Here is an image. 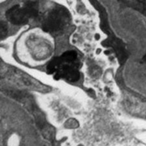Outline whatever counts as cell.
<instances>
[{
  "label": "cell",
  "mask_w": 146,
  "mask_h": 146,
  "mask_svg": "<svg viewBox=\"0 0 146 146\" xmlns=\"http://www.w3.org/2000/svg\"><path fill=\"white\" fill-rule=\"evenodd\" d=\"M80 146H81V145H80Z\"/></svg>",
  "instance_id": "obj_6"
},
{
  "label": "cell",
  "mask_w": 146,
  "mask_h": 146,
  "mask_svg": "<svg viewBox=\"0 0 146 146\" xmlns=\"http://www.w3.org/2000/svg\"><path fill=\"white\" fill-rule=\"evenodd\" d=\"M79 69L80 61L78 53L74 51H67L48 63L47 72L48 74H53L57 80L64 79L74 82L80 78Z\"/></svg>",
  "instance_id": "obj_1"
},
{
  "label": "cell",
  "mask_w": 146,
  "mask_h": 146,
  "mask_svg": "<svg viewBox=\"0 0 146 146\" xmlns=\"http://www.w3.org/2000/svg\"><path fill=\"white\" fill-rule=\"evenodd\" d=\"M7 28L6 24L3 23L2 25H1V36H2V39L7 36Z\"/></svg>",
  "instance_id": "obj_5"
},
{
  "label": "cell",
  "mask_w": 146,
  "mask_h": 146,
  "mask_svg": "<svg viewBox=\"0 0 146 146\" xmlns=\"http://www.w3.org/2000/svg\"><path fill=\"white\" fill-rule=\"evenodd\" d=\"M70 20V15L66 10L63 8L53 9L43 19V30L50 34L57 35L68 26Z\"/></svg>",
  "instance_id": "obj_3"
},
{
  "label": "cell",
  "mask_w": 146,
  "mask_h": 146,
  "mask_svg": "<svg viewBox=\"0 0 146 146\" xmlns=\"http://www.w3.org/2000/svg\"><path fill=\"white\" fill-rule=\"evenodd\" d=\"M2 78L9 83L21 88L33 90L40 92H48L50 89L32 77L15 68L2 64Z\"/></svg>",
  "instance_id": "obj_2"
},
{
  "label": "cell",
  "mask_w": 146,
  "mask_h": 146,
  "mask_svg": "<svg viewBox=\"0 0 146 146\" xmlns=\"http://www.w3.org/2000/svg\"><path fill=\"white\" fill-rule=\"evenodd\" d=\"M38 11L36 6L29 3L24 8L15 7L9 10L7 13V18L11 24L16 25L26 24L29 23V19L37 15Z\"/></svg>",
  "instance_id": "obj_4"
}]
</instances>
